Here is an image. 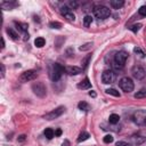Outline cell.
Here are the masks:
<instances>
[{"mask_svg": "<svg viewBox=\"0 0 146 146\" xmlns=\"http://www.w3.org/2000/svg\"><path fill=\"white\" fill-rule=\"evenodd\" d=\"M64 71H65V68H64L60 64H58V63L52 64V66H51L50 70H49V76H50L51 81H54V82L58 81V80L60 79L62 74L64 73Z\"/></svg>", "mask_w": 146, "mask_h": 146, "instance_id": "6da1fadb", "label": "cell"}, {"mask_svg": "<svg viewBox=\"0 0 146 146\" xmlns=\"http://www.w3.org/2000/svg\"><path fill=\"white\" fill-rule=\"evenodd\" d=\"M94 15L98 19H105L111 16V10L105 6H96L94 8Z\"/></svg>", "mask_w": 146, "mask_h": 146, "instance_id": "7a4b0ae2", "label": "cell"}, {"mask_svg": "<svg viewBox=\"0 0 146 146\" xmlns=\"http://www.w3.org/2000/svg\"><path fill=\"white\" fill-rule=\"evenodd\" d=\"M119 86H120V88H121L124 92H131V91L133 90V88H135V84H133L132 80H131L130 78H128V76L122 78V79L119 81Z\"/></svg>", "mask_w": 146, "mask_h": 146, "instance_id": "3957f363", "label": "cell"}, {"mask_svg": "<svg viewBox=\"0 0 146 146\" xmlns=\"http://www.w3.org/2000/svg\"><path fill=\"white\" fill-rule=\"evenodd\" d=\"M127 58H128V54L125 51H119V52H116L114 55V66L116 68L123 67Z\"/></svg>", "mask_w": 146, "mask_h": 146, "instance_id": "277c9868", "label": "cell"}, {"mask_svg": "<svg viewBox=\"0 0 146 146\" xmlns=\"http://www.w3.org/2000/svg\"><path fill=\"white\" fill-rule=\"evenodd\" d=\"M32 90L38 97H41V98L44 97L47 94V89H46V86L43 84V82H34L32 84Z\"/></svg>", "mask_w": 146, "mask_h": 146, "instance_id": "5b68a950", "label": "cell"}, {"mask_svg": "<svg viewBox=\"0 0 146 146\" xmlns=\"http://www.w3.org/2000/svg\"><path fill=\"white\" fill-rule=\"evenodd\" d=\"M132 121L138 125H146V112L137 111L132 115Z\"/></svg>", "mask_w": 146, "mask_h": 146, "instance_id": "8992f818", "label": "cell"}, {"mask_svg": "<svg viewBox=\"0 0 146 146\" xmlns=\"http://www.w3.org/2000/svg\"><path fill=\"white\" fill-rule=\"evenodd\" d=\"M65 112V107L64 106H58L57 108H55V110H52L51 112H49V113H47L46 115H44V119L46 120H54V119H57V117H59L63 113Z\"/></svg>", "mask_w": 146, "mask_h": 146, "instance_id": "52a82bcc", "label": "cell"}, {"mask_svg": "<svg viewBox=\"0 0 146 146\" xmlns=\"http://www.w3.org/2000/svg\"><path fill=\"white\" fill-rule=\"evenodd\" d=\"M38 76V72L35 70H29L25 71L24 73H22V75L19 76V80L22 82H27V81H32L34 79H36Z\"/></svg>", "mask_w": 146, "mask_h": 146, "instance_id": "ba28073f", "label": "cell"}, {"mask_svg": "<svg viewBox=\"0 0 146 146\" xmlns=\"http://www.w3.org/2000/svg\"><path fill=\"white\" fill-rule=\"evenodd\" d=\"M131 73H132V76L135 79H137V80H143L145 78V75H146L145 70L141 66H139V65L133 66L132 70H131Z\"/></svg>", "mask_w": 146, "mask_h": 146, "instance_id": "9c48e42d", "label": "cell"}, {"mask_svg": "<svg viewBox=\"0 0 146 146\" xmlns=\"http://www.w3.org/2000/svg\"><path fill=\"white\" fill-rule=\"evenodd\" d=\"M115 79V75H114V72L111 71V70H105L102 74V81L103 83L105 84H108V83H112Z\"/></svg>", "mask_w": 146, "mask_h": 146, "instance_id": "30bf717a", "label": "cell"}, {"mask_svg": "<svg viewBox=\"0 0 146 146\" xmlns=\"http://www.w3.org/2000/svg\"><path fill=\"white\" fill-rule=\"evenodd\" d=\"M65 72L70 75H76L82 72V68L78 67V66H67V67H65Z\"/></svg>", "mask_w": 146, "mask_h": 146, "instance_id": "8fae6325", "label": "cell"}, {"mask_svg": "<svg viewBox=\"0 0 146 146\" xmlns=\"http://www.w3.org/2000/svg\"><path fill=\"white\" fill-rule=\"evenodd\" d=\"M78 88H79V89H89V88H91V82L89 81L88 78H86L84 80H82V81L78 84Z\"/></svg>", "mask_w": 146, "mask_h": 146, "instance_id": "7c38bea8", "label": "cell"}, {"mask_svg": "<svg viewBox=\"0 0 146 146\" xmlns=\"http://www.w3.org/2000/svg\"><path fill=\"white\" fill-rule=\"evenodd\" d=\"M110 5H111L114 9H120L121 7H123L124 1H123V0H111V1H110Z\"/></svg>", "mask_w": 146, "mask_h": 146, "instance_id": "4fadbf2b", "label": "cell"}, {"mask_svg": "<svg viewBox=\"0 0 146 146\" xmlns=\"http://www.w3.org/2000/svg\"><path fill=\"white\" fill-rule=\"evenodd\" d=\"M131 140H132L133 145H140V144H143L145 141V138L141 137V136H132Z\"/></svg>", "mask_w": 146, "mask_h": 146, "instance_id": "5bb4252c", "label": "cell"}, {"mask_svg": "<svg viewBox=\"0 0 146 146\" xmlns=\"http://www.w3.org/2000/svg\"><path fill=\"white\" fill-rule=\"evenodd\" d=\"M15 25L17 26V29L21 31V32H24V33H26V31H27V24L26 23H21V22H15Z\"/></svg>", "mask_w": 146, "mask_h": 146, "instance_id": "9a60e30c", "label": "cell"}, {"mask_svg": "<svg viewBox=\"0 0 146 146\" xmlns=\"http://www.w3.org/2000/svg\"><path fill=\"white\" fill-rule=\"evenodd\" d=\"M119 121H120V116L117 114H111L110 117H108V122L111 124H116Z\"/></svg>", "mask_w": 146, "mask_h": 146, "instance_id": "2e32d148", "label": "cell"}, {"mask_svg": "<svg viewBox=\"0 0 146 146\" xmlns=\"http://www.w3.org/2000/svg\"><path fill=\"white\" fill-rule=\"evenodd\" d=\"M88 138H89V133H88V132H86V131H82V132L79 135V137H78L76 141H78V143H82V141L87 140Z\"/></svg>", "mask_w": 146, "mask_h": 146, "instance_id": "e0dca14e", "label": "cell"}, {"mask_svg": "<svg viewBox=\"0 0 146 146\" xmlns=\"http://www.w3.org/2000/svg\"><path fill=\"white\" fill-rule=\"evenodd\" d=\"M135 98H137V99L146 98V89L144 88V89H140L139 91H137V92L135 94Z\"/></svg>", "mask_w": 146, "mask_h": 146, "instance_id": "ac0fdd59", "label": "cell"}, {"mask_svg": "<svg viewBox=\"0 0 146 146\" xmlns=\"http://www.w3.org/2000/svg\"><path fill=\"white\" fill-rule=\"evenodd\" d=\"M44 43H46V40L43 39V38H36L35 40H34V44L38 47V48H41V47H43L44 46Z\"/></svg>", "mask_w": 146, "mask_h": 146, "instance_id": "d6986e66", "label": "cell"}, {"mask_svg": "<svg viewBox=\"0 0 146 146\" xmlns=\"http://www.w3.org/2000/svg\"><path fill=\"white\" fill-rule=\"evenodd\" d=\"M44 136L48 138V139H51L54 136H55V131L51 129V128H47L44 130Z\"/></svg>", "mask_w": 146, "mask_h": 146, "instance_id": "ffe728a7", "label": "cell"}, {"mask_svg": "<svg viewBox=\"0 0 146 146\" xmlns=\"http://www.w3.org/2000/svg\"><path fill=\"white\" fill-rule=\"evenodd\" d=\"M7 33H8V35H9L13 40H17V39H18V34H17L13 29H7Z\"/></svg>", "mask_w": 146, "mask_h": 146, "instance_id": "44dd1931", "label": "cell"}, {"mask_svg": "<svg viewBox=\"0 0 146 146\" xmlns=\"http://www.w3.org/2000/svg\"><path fill=\"white\" fill-rule=\"evenodd\" d=\"M78 107H79V110L84 111V112H87V111L89 110V105H88L86 102H80V103L78 104Z\"/></svg>", "mask_w": 146, "mask_h": 146, "instance_id": "7402d4cb", "label": "cell"}, {"mask_svg": "<svg viewBox=\"0 0 146 146\" xmlns=\"http://www.w3.org/2000/svg\"><path fill=\"white\" fill-rule=\"evenodd\" d=\"M91 23H92V17H91L90 15H87V16L83 18V25H84L86 27H88Z\"/></svg>", "mask_w": 146, "mask_h": 146, "instance_id": "603a6c76", "label": "cell"}, {"mask_svg": "<svg viewBox=\"0 0 146 146\" xmlns=\"http://www.w3.org/2000/svg\"><path fill=\"white\" fill-rule=\"evenodd\" d=\"M106 94L108 95H112V96H115V97H120V92L113 88H110V89H106Z\"/></svg>", "mask_w": 146, "mask_h": 146, "instance_id": "cb8c5ba5", "label": "cell"}, {"mask_svg": "<svg viewBox=\"0 0 146 146\" xmlns=\"http://www.w3.org/2000/svg\"><path fill=\"white\" fill-rule=\"evenodd\" d=\"M67 21H70V22H73L74 19H75V16H74V14L72 13V11H68V13H66V14H64L63 15Z\"/></svg>", "mask_w": 146, "mask_h": 146, "instance_id": "d4e9b609", "label": "cell"}, {"mask_svg": "<svg viewBox=\"0 0 146 146\" xmlns=\"http://www.w3.org/2000/svg\"><path fill=\"white\" fill-rule=\"evenodd\" d=\"M49 26H50L51 29H57V30L62 29V24H60L59 22H50V23H49Z\"/></svg>", "mask_w": 146, "mask_h": 146, "instance_id": "484cf974", "label": "cell"}, {"mask_svg": "<svg viewBox=\"0 0 146 146\" xmlns=\"http://www.w3.org/2000/svg\"><path fill=\"white\" fill-rule=\"evenodd\" d=\"M91 46H92V43H91V42H88V43H86V44H83V46L79 47V50H81V51L88 50V49H90V48H91Z\"/></svg>", "mask_w": 146, "mask_h": 146, "instance_id": "4316f807", "label": "cell"}, {"mask_svg": "<svg viewBox=\"0 0 146 146\" xmlns=\"http://www.w3.org/2000/svg\"><path fill=\"white\" fill-rule=\"evenodd\" d=\"M103 140H104L105 144H111V143L113 141V136H112V135H106Z\"/></svg>", "mask_w": 146, "mask_h": 146, "instance_id": "83f0119b", "label": "cell"}, {"mask_svg": "<svg viewBox=\"0 0 146 146\" xmlns=\"http://www.w3.org/2000/svg\"><path fill=\"white\" fill-rule=\"evenodd\" d=\"M133 51H135L136 54H138L140 57H145V54H144V51H143V50H141L139 47H135V48H133Z\"/></svg>", "mask_w": 146, "mask_h": 146, "instance_id": "f1b7e54d", "label": "cell"}, {"mask_svg": "<svg viewBox=\"0 0 146 146\" xmlns=\"http://www.w3.org/2000/svg\"><path fill=\"white\" fill-rule=\"evenodd\" d=\"M138 13H139L140 16H146V6H141L138 9Z\"/></svg>", "mask_w": 146, "mask_h": 146, "instance_id": "f546056e", "label": "cell"}, {"mask_svg": "<svg viewBox=\"0 0 146 146\" xmlns=\"http://www.w3.org/2000/svg\"><path fill=\"white\" fill-rule=\"evenodd\" d=\"M140 27H141V24H135V25H132V26L130 27V30H131L132 32H138Z\"/></svg>", "mask_w": 146, "mask_h": 146, "instance_id": "4dcf8cb0", "label": "cell"}, {"mask_svg": "<svg viewBox=\"0 0 146 146\" xmlns=\"http://www.w3.org/2000/svg\"><path fill=\"white\" fill-rule=\"evenodd\" d=\"M90 57H91V56L89 55V56H88V57H86V58H84V60L82 62V64H83V67H82V70L87 68V66H88V63H89V59H90Z\"/></svg>", "mask_w": 146, "mask_h": 146, "instance_id": "1f68e13d", "label": "cell"}, {"mask_svg": "<svg viewBox=\"0 0 146 146\" xmlns=\"http://www.w3.org/2000/svg\"><path fill=\"white\" fill-rule=\"evenodd\" d=\"M115 146H131V145L129 143H127V141H117L115 144Z\"/></svg>", "mask_w": 146, "mask_h": 146, "instance_id": "d6a6232c", "label": "cell"}, {"mask_svg": "<svg viewBox=\"0 0 146 146\" xmlns=\"http://www.w3.org/2000/svg\"><path fill=\"white\" fill-rule=\"evenodd\" d=\"M68 6H70L71 8H76V7H78V2H76V1H70V2H68Z\"/></svg>", "mask_w": 146, "mask_h": 146, "instance_id": "836d02e7", "label": "cell"}, {"mask_svg": "<svg viewBox=\"0 0 146 146\" xmlns=\"http://www.w3.org/2000/svg\"><path fill=\"white\" fill-rule=\"evenodd\" d=\"M0 66H1V76L3 78L5 76V66H3V64H1Z\"/></svg>", "mask_w": 146, "mask_h": 146, "instance_id": "e575fe53", "label": "cell"}, {"mask_svg": "<svg viewBox=\"0 0 146 146\" xmlns=\"http://www.w3.org/2000/svg\"><path fill=\"white\" fill-rule=\"evenodd\" d=\"M60 135H62V130H60V129H57V130L55 131V136L58 137V136H60Z\"/></svg>", "mask_w": 146, "mask_h": 146, "instance_id": "d590c367", "label": "cell"}, {"mask_svg": "<svg viewBox=\"0 0 146 146\" xmlns=\"http://www.w3.org/2000/svg\"><path fill=\"white\" fill-rule=\"evenodd\" d=\"M24 140H25V136L24 135H22V136L18 137V141H24Z\"/></svg>", "mask_w": 146, "mask_h": 146, "instance_id": "8d00e7d4", "label": "cell"}, {"mask_svg": "<svg viewBox=\"0 0 146 146\" xmlns=\"http://www.w3.org/2000/svg\"><path fill=\"white\" fill-rule=\"evenodd\" d=\"M62 146H70V141L68 140H64V143L62 144Z\"/></svg>", "mask_w": 146, "mask_h": 146, "instance_id": "74e56055", "label": "cell"}, {"mask_svg": "<svg viewBox=\"0 0 146 146\" xmlns=\"http://www.w3.org/2000/svg\"><path fill=\"white\" fill-rule=\"evenodd\" d=\"M89 96H91V97H96V92H95V91H92V90H91V91H90V92H89Z\"/></svg>", "mask_w": 146, "mask_h": 146, "instance_id": "f35d334b", "label": "cell"}, {"mask_svg": "<svg viewBox=\"0 0 146 146\" xmlns=\"http://www.w3.org/2000/svg\"><path fill=\"white\" fill-rule=\"evenodd\" d=\"M1 48H2V49L5 48V40H3V39H1Z\"/></svg>", "mask_w": 146, "mask_h": 146, "instance_id": "ab89813d", "label": "cell"}]
</instances>
